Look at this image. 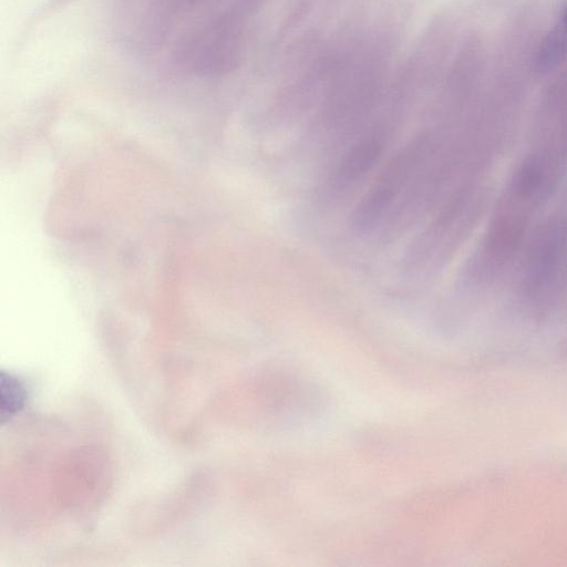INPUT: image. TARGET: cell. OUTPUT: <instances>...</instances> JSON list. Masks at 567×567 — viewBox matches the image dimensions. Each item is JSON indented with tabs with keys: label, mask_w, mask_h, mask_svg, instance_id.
Listing matches in <instances>:
<instances>
[{
	"label": "cell",
	"mask_w": 567,
	"mask_h": 567,
	"mask_svg": "<svg viewBox=\"0 0 567 567\" xmlns=\"http://www.w3.org/2000/svg\"><path fill=\"white\" fill-rule=\"evenodd\" d=\"M383 151V143L369 138L357 143L342 157L333 176L338 189L346 188L372 169Z\"/></svg>",
	"instance_id": "7a4b0ae2"
},
{
	"label": "cell",
	"mask_w": 567,
	"mask_h": 567,
	"mask_svg": "<svg viewBox=\"0 0 567 567\" xmlns=\"http://www.w3.org/2000/svg\"><path fill=\"white\" fill-rule=\"evenodd\" d=\"M559 23L567 28V6L564 8V10L560 14Z\"/></svg>",
	"instance_id": "277c9868"
},
{
	"label": "cell",
	"mask_w": 567,
	"mask_h": 567,
	"mask_svg": "<svg viewBox=\"0 0 567 567\" xmlns=\"http://www.w3.org/2000/svg\"><path fill=\"white\" fill-rule=\"evenodd\" d=\"M567 54V28L558 23L542 42L535 64L539 72L554 69Z\"/></svg>",
	"instance_id": "3957f363"
},
{
	"label": "cell",
	"mask_w": 567,
	"mask_h": 567,
	"mask_svg": "<svg viewBox=\"0 0 567 567\" xmlns=\"http://www.w3.org/2000/svg\"><path fill=\"white\" fill-rule=\"evenodd\" d=\"M424 153V141L412 142L390 161L353 212L352 226L357 231H369L380 221Z\"/></svg>",
	"instance_id": "6da1fadb"
}]
</instances>
